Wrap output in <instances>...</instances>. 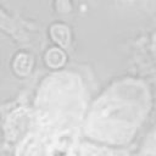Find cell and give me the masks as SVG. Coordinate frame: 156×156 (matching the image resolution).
Returning <instances> with one entry per match:
<instances>
[{"label":"cell","instance_id":"cell-2","mask_svg":"<svg viewBox=\"0 0 156 156\" xmlns=\"http://www.w3.org/2000/svg\"><path fill=\"white\" fill-rule=\"evenodd\" d=\"M57 9L61 12H68L71 10V6H69L68 0H57Z\"/></svg>","mask_w":156,"mask_h":156},{"label":"cell","instance_id":"cell-1","mask_svg":"<svg viewBox=\"0 0 156 156\" xmlns=\"http://www.w3.org/2000/svg\"><path fill=\"white\" fill-rule=\"evenodd\" d=\"M143 102L135 98L130 99L128 93L124 96L119 95V91H115V95H108L106 99H101L96 106L94 117L91 116L90 128L96 134V138L104 140H123L129 138L136 126V121L140 118Z\"/></svg>","mask_w":156,"mask_h":156},{"label":"cell","instance_id":"cell-4","mask_svg":"<svg viewBox=\"0 0 156 156\" xmlns=\"http://www.w3.org/2000/svg\"><path fill=\"white\" fill-rule=\"evenodd\" d=\"M90 156H113L111 152H98V154H94V155H90Z\"/></svg>","mask_w":156,"mask_h":156},{"label":"cell","instance_id":"cell-3","mask_svg":"<svg viewBox=\"0 0 156 156\" xmlns=\"http://www.w3.org/2000/svg\"><path fill=\"white\" fill-rule=\"evenodd\" d=\"M0 27L1 28H6V29H10L11 28V22L7 17H5V15L0 11Z\"/></svg>","mask_w":156,"mask_h":156}]
</instances>
